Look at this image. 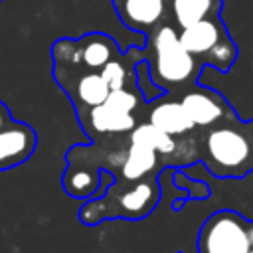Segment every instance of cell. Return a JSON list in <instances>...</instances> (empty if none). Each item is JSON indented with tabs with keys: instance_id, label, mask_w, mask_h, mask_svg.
<instances>
[{
	"instance_id": "5bb4252c",
	"label": "cell",
	"mask_w": 253,
	"mask_h": 253,
	"mask_svg": "<svg viewBox=\"0 0 253 253\" xmlns=\"http://www.w3.org/2000/svg\"><path fill=\"white\" fill-rule=\"evenodd\" d=\"M223 0H170V12L176 28H188L200 20L219 16Z\"/></svg>"
},
{
	"instance_id": "3957f363",
	"label": "cell",
	"mask_w": 253,
	"mask_h": 253,
	"mask_svg": "<svg viewBox=\"0 0 253 253\" xmlns=\"http://www.w3.org/2000/svg\"><path fill=\"white\" fill-rule=\"evenodd\" d=\"M158 176L142 178V182L117 180L109 184L103 198L87 200L79 210V219L85 225H95L103 219H142L160 202Z\"/></svg>"
},
{
	"instance_id": "5b68a950",
	"label": "cell",
	"mask_w": 253,
	"mask_h": 253,
	"mask_svg": "<svg viewBox=\"0 0 253 253\" xmlns=\"http://www.w3.org/2000/svg\"><path fill=\"white\" fill-rule=\"evenodd\" d=\"M180 103L186 109L192 123L196 125V128H202V130L237 117V113L231 109V105L221 93L202 87L200 83L186 87L180 95Z\"/></svg>"
},
{
	"instance_id": "6da1fadb",
	"label": "cell",
	"mask_w": 253,
	"mask_h": 253,
	"mask_svg": "<svg viewBox=\"0 0 253 253\" xmlns=\"http://www.w3.org/2000/svg\"><path fill=\"white\" fill-rule=\"evenodd\" d=\"M196 144L200 160L217 178L233 180L253 172V121L233 117L206 128L196 136Z\"/></svg>"
},
{
	"instance_id": "ba28073f",
	"label": "cell",
	"mask_w": 253,
	"mask_h": 253,
	"mask_svg": "<svg viewBox=\"0 0 253 253\" xmlns=\"http://www.w3.org/2000/svg\"><path fill=\"white\" fill-rule=\"evenodd\" d=\"M38 144L36 130L26 125L12 121L0 130V170H10L26 162Z\"/></svg>"
},
{
	"instance_id": "7a4b0ae2",
	"label": "cell",
	"mask_w": 253,
	"mask_h": 253,
	"mask_svg": "<svg viewBox=\"0 0 253 253\" xmlns=\"http://www.w3.org/2000/svg\"><path fill=\"white\" fill-rule=\"evenodd\" d=\"M146 38L150 47L144 59L148 61L150 79L156 87L176 93L198 83L202 63L182 45L176 26L162 22Z\"/></svg>"
},
{
	"instance_id": "9a60e30c",
	"label": "cell",
	"mask_w": 253,
	"mask_h": 253,
	"mask_svg": "<svg viewBox=\"0 0 253 253\" xmlns=\"http://www.w3.org/2000/svg\"><path fill=\"white\" fill-rule=\"evenodd\" d=\"M101 75L103 79L107 81V85L113 89H123V87H136L134 83V71H126V65H125V59H123V53L115 59H111L103 69H101Z\"/></svg>"
},
{
	"instance_id": "8992f818",
	"label": "cell",
	"mask_w": 253,
	"mask_h": 253,
	"mask_svg": "<svg viewBox=\"0 0 253 253\" xmlns=\"http://www.w3.org/2000/svg\"><path fill=\"white\" fill-rule=\"evenodd\" d=\"M146 121H150L154 126H158L160 130H164L176 138L194 136V130H196V125L188 117L180 99H174L172 93H164V95L148 101Z\"/></svg>"
},
{
	"instance_id": "4fadbf2b",
	"label": "cell",
	"mask_w": 253,
	"mask_h": 253,
	"mask_svg": "<svg viewBox=\"0 0 253 253\" xmlns=\"http://www.w3.org/2000/svg\"><path fill=\"white\" fill-rule=\"evenodd\" d=\"M63 190L75 200H91L101 186V170L85 164H67L61 178Z\"/></svg>"
},
{
	"instance_id": "ac0fdd59",
	"label": "cell",
	"mask_w": 253,
	"mask_h": 253,
	"mask_svg": "<svg viewBox=\"0 0 253 253\" xmlns=\"http://www.w3.org/2000/svg\"><path fill=\"white\" fill-rule=\"evenodd\" d=\"M14 119H12V113H10V109L0 101V130L6 126V125H10Z\"/></svg>"
},
{
	"instance_id": "2e32d148",
	"label": "cell",
	"mask_w": 253,
	"mask_h": 253,
	"mask_svg": "<svg viewBox=\"0 0 253 253\" xmlns=\"http://www.w3.org/2000/svg\"><path fill=\"white\" fill-rule=\"evenodd\" d=\"M105 103L121 113H134L140 105H146L148 101L144 99V95L132 87H123V89H113L109 93V97L105 99Z\"/></svg>"
},
{
	"instance_id": "8fae6325",
	"label": "cell",
	"mask_w": 253,
	"mask_h": 253,
	"mask_svg": "<svg viewBox=\"0 0 253 253\" xmlns=\"http://www.w3.org/2000/svg\"><path fill=\"white\" fill-rule=\"evenodd\" d=\"M117 170L121 174V180L136 182L148 176H158L162 170H166V164L156 150L140 144H128L126 154Z\"/></svg>"
},
{
	"instance_id": "7c38bea8",
	"label": "cell",
	"mask_w": 253,
	"mask_h": 253,
	"mask_svg": "<svg viewBox=\"0 0 253 253\" xmlns=\"http://www.w3.org/2000/svg\"><path fill=\"white\" fill-rule=\"evenodd\" d=\"M79 45V59L81 65L93 71H101L111 59L121 55V49L117 47V42L101 32L85 34L77 40Z\"/></svg>"
},
{
	"instance_id": "30bf717a",
	"label": "cell",
	"mask_w": 253,
	"mask_h": 253,
	"mask_svg": "<svg viewBox=\"0 0 253 253\" xmlns=\"http://www.w3.org/2000/svg\"><path fill=\"white\" fill-rule=\"evenodd\" d=\"M180 42L182 45L204 65V57L225 38H229L227 28L223 24V20L219 16L215 18H206L200 20L188 28H180L178 30Z\"/></svg>"
},
{
	"instance_id": "9c48e42d",
	"label": "cell",
	"mask_w": 253,
	"mask_h": 253,
	"mask_svg": "<svg viewBox=\"0 0 253 253\" xmlns=\"http://www.w3.org/2000/svg\"><path fill=\"white\" fill-rule=\"evenodd\" d=\"M123 26L148 36L166 18V0H113Z\"/></svg>"
},
{
	"instance_id": "e0dca14e",
	"label": "cell",
	"mask_w": 253,
	"mask_h": 253,
	"mask_svg": "<svg viewBox=\"0 0 253 253\" xmlns=\"http://www.w3.org/2000/svg\"><path fill=\"white\" fill-rule=\"evenodd\" d=\"M172 184L186 192L188 200H206L210 198V186L202 180H194V178H188L184 168H172Z\"/></svg>"
},
{
	"instance_id": "277c9868",
	"label": "cell",
	"mask_w": 253,
	"mask_h": 253,
	"mask_svg": "<svg viewBox=\"0 0 253 253\" xmlns=\"http://www.w3.org/2000/svg\"><path fill=\"white\" fill-rule=\"evenodd\" d=\"M253 219L233 210L213 211L200 227L198 253H251Z\"/></svg>"
},
{
	"instance_id": "52a82bcc",
	"label": "cell",
	"mask_w": 253,
	"mask_h": 253,
	"mask_svg": "<svg viewBox=\"0 0 253 253\" xmlns=\"http://www.w3.org/2000/svg\"><path fill=\"white\" fill-rule=\"evenodd\" d=\"M77 121L85 128V132L95 138V136H105V134H128L136 125L134 113H121L107 103L95 105L83 113L77 115Z\"/></svg>"
}]
</instances>
